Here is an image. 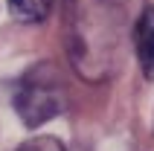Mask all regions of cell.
<instances>
[{"label": "cell", "mask_w": 154, "mask_h": 151, "mask_svg": "<svg viewBox=\"0 0 154 151\" xmlns=\"http://www.w3.org/2000/svg\"><path fill=\"white\" fill-rule=\"evenodd\" d=\"M17 151H67L55 137H32L29 143H23Z\"/></svg>", "instance_id": "277c9868"}, {"label": "cell", "mask_w": 154, "mask_h": 151, "mask_svg": "<svg viewBox=\"0 0 154 151\" xmlns=\"http://www.w3.org/2000/svg\"><path fill=\"white\" fill-rule=\"evenodd\" d=\"M134 44H137V58L143 76L154 82V6L143 9L137 29H134Z\"/></svg>", "instance_id": "7a4b0ae2"}, {"label": "cell", "mask_w": 154, "mask_h": 151, "mask_svg": "<svg viewBox=\"0 0 154 151\" xmlns=\"http://www.w3.org/2000/svg\"><path fill=\"white\" fill-rule=\"evenodd\" d=\"M15 110L29 128H38L50 122L52 116H58L64 110V87L55 70L47 64H38L35 70H29L15 90Z\"/></svg>", "instance_id": "6da1fadb"}, {"label": "cell", "mask_w": 154, "mask_h": 151, "mask_svg": "<svg viewBox=\"0 0 154 151\" xmlns=\"http://www.w3.org/2000/svg\"><path fill=\"white\" fill-rule=\"evenodd\" d=\"M9 9L20 23H41L50 15L52 0H9Z\"/></svg>", "instance_id": "3957f363"}]
</instances>
